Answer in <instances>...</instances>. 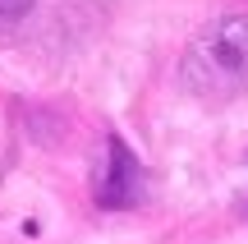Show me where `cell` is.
Masks as SVG:
<instances>
[{"label":"cell","instance_id":"cell-3","mask_svg":"<svg viewBox=\"0 0 248 244\" xmlns=\"http://www.w3.org/2000/svg\"><path fill=\"white\" fill-rule=\"evenodd\" d=\"M32 9V0H0V18H18Z\"/></svg>","mask_w":248,"mask_h":244},{"label":"cell","instance_id":"cell-2","mask_svg":"<svg viewBox=\"0 0 248 244\" xmlns=\"http://www.w3.org/2000/svg\"><path fill=\"white\" fill-rule=\"evenodd\" d=\"M92 198H97V208H110V212L138 208L147 198V171L120 134L106 138V157H101V175L92 180Z\"/></svg>","mask_w":248,"mask_h":244},{"label":"cell","instance_id":"cell-1","mask_svg":"<svg viewBox=\"0 0 248 244\" xmlns=\"http://www.w3.org/2000/svg\"><path fill=\"white\" fill-rule=\"evenodd\" d=\"M179 79L207 106H225V101L244 97L248 92V14H221L207 28H198L193 42L184 46Z\"/></svg>","mask_w":248,"mask_h":244}]
</instances>
